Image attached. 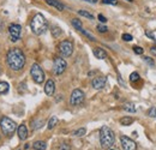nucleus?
Returning <instances> with one entry per match:
<instances>
[{
	"label": "nucleus",
	"instance_id": "ddd939ff",
	"mask_svg": "<svg viewBox=\"0 0 156 150\" xmlns=\"http://www.w3.org/2000/svg\"><path fill=\"white\" fill-rule=\"evenodd\" d=\"M17 133H18L20 139H22V141L27 139V137H28V129H27V126H25L24 124L20 125L18 129H17Z\"/></svg>",
	"mask_w": 156,
	"mask_h": 150
},
{
	"label": "nucleus",
	"instance_id": "4be33fe9",
	"mask_svg": "<svg viewBox=\"0 0 156 150\" xmlns=\"http://www.w3.org/2000/svg\"><path fill=\"white\" fill-rule=\"evenodd\" d=\"M78 15L82 16V17H85V18H88V19H94V16H93L91 13H89L88 11H84V10H79V11H78Z\"/></svg>",
	"mask_w": 156,
	"mask_h": 150
},
{
	"label": "nucleus",
	"instance_id": "7ed1b4c3",
	"mask_svg": "<svg viewBox=\"0 0 156 150\" xmlns=\"http://www.w3.org/2000/svg\"><path fill=\"white\" fill-rule=\"evenodd\" d=\"M115 141V134L108 126H102L100 130V143L103 149H109Z\"/></svg>",
	"mask_w": 156,
	"mask_h": 150
},
{
	"label": "nucleus",
	"instance_id": "9b49d317",
	"mask_svg": "<svg viewBox=\"0 0 156 150\" xmlns=\"http://www.w3.org/2000/svg\"><path fill=\"white\" fill-rule=\"evenodd\" d=\"M106 83H107V77L101 76V77H96V78H94V79H93L91 85H93V88H94V89H96V90H101V89H103V88H105Z\"/></svg>",
	"mask_w": 156,
	"mask_h": 150
},
{
	"label": "nucleus",
	"instance_id": "f3484780",
	"mask_svg": "<svg viewBox=\"0 0 156 150\" xmlns=\"http://www.w3.org/2000/svg\"><path fill=\"white\" fill-rule=\"evenodd\" d=\"M133 121H135V120H133V118H131V116H122V118L120 119V124L124 125V126H129V125H131Z\"/></svg>",
	"mask_w": 156,
	"mask_h": 150
},
{
	"label": "nucleus",
	"instance_id": "c9c22d12",
	"mask_svg": "<svg viewBox=\"0 0 156 150\" xmlns=\"http://www.w3.org/2000/svg\"><path fill=\"white\" fill-rule=\"evenodd\" d=\"M150 53H151L153 55H156V47H151V48H150Z\"/></svg>",
	"mask_w": 156,
	"mask_h": 150
},
{
	"label": "nucleus",
	"instance_id": "2eb2a0df",
	"mask_svg": "<svg viewBox=\"0 0 156 150\" xmlns=\"http://www.w3.org/2000/svg\"><path fill=\"white\" fill-rule=\"evenodd\" d=\"M94 55L96 56L98 59H101V60H102V59H106V58H107V53H106L102 48H95V49H94Z\"/></svg>",
	"mask_w": 156,
	"mask_h": 150
},
{
	"label": "nucleus",
	"instance_id": "393cba45",
	"mask_svg": "<svg viewBox=\"0 0 156 150\" xmlns=\"http://www.w3.org/2000/svg\"><path fill=\"white\" fill-rule=\"evenodd\" d=\"M85 133H87V130L84 127H82V129H78L77 131L73 132V136H76V137H83Z\"/></svg>",
	"mask_w": 156,
	"mask_h": 150
},
{
	"label": "nucleus",
	"instance_id": "bb28decb",
	"mask_svg": "<svg viewBox=\"0 0 156 150\" xmlns=\"http://www.w3.org/2000/svg\"><path fill=\"white\" fill-rule=\"evenodd\" d=\"M80 31H82V33H83V34H84V35H85L87 38H89L90 41H96V38H95V36H94L93 34H90L89 31H87V30H84V29H82Z\"/></svg>",
	"mask_w": 156,
	"mask_h": 150
},
{
	"label": "nucleus",
	"instance_id": "423d86ee",
	"mask_svg": "<svg viewBox=\"0 0 156 150\" xmlns=\"http://www.w3.org/2000/svg\"><path fill=\"white\" fill-rule=\"evenodd\" d=\"M59 52L64 58L71 56L72 53H73V43L71 41H69V40L61 41L60 45H59Z\"/></svg>",
	"mask_w": 156,
	"mask_h": 150
},
{
	"label": "nucleus",
	"instance_id": "4c0bfd02",
	"mask_svg": "<svg viewBox=\"0 0 156 150\" xmlns=\"http://www.w3.org/2000/svg\"><path fill=\"white\" fill-rule=\"evenodd\" d=\"M127 1H133V0H127Z\"/></svg>",
	"mask_w": 156,
	"mask_h": 150
},
{
	"label": "nucleus",
	"instance_id": "c85d7f7f",
	"mask_svg": "<svg viewBox=\"0 0 156 150\" xmlns=\"http://www.w3.org/2000/svg\"><path fill=\"white\" fill-rule=\"evenodd\" d=\"M98 33H107V31H108V28H107L106 25L98 24Z\"/></svg>",
	"mask_w": 156,
	"mask_h": 150
},
{
	"label": "nucleus",
	"instance_id": "2f4dec72",
	"mask_svg": "<svg viewBox=\"0 0 156 150\" xmlns=\"http://www.w3.org/2000/svg\"><path fill=\"white\" fill-rule=\"evenodd\" d=\"M148 115H149V116H151V118H156V108L155 107H151V108L149 109Z\"/></svg>",
	"mask_w": 156,
	"mask_h": 150
},
{
	"label": "nucleus",
	"instance_id": "e433bc0d",
	"mask_svg": "<svg viewBox=\"0 0 156 150\" xmlns=\"http://www.w3.org/2000/svg\"><path fill=\"white\" fill-rule=\"evenodd\" d=\"M84 1H87V2H91V4H96V2H98V0H84Z\"/></svg>",
	"mask_w": 156,
	"mask_h": 150
},
{
	"label": "nucleus",
	"instance_id": "0eeeda50",
	"mask_svg": "<svg viewBox=\"0 0 156 150\" xmlns=\"http://www.w3.org/2000/svg\"><path fill=\"white\" fill-rule=\"evenodd\" d=\"M84 98H85L84 93L80 89H75L70 96V105L71 106H79L84 102Z\"/></svg>",
	"mask_w": 156,
	"mask_h": 150
},
{
	"label": "nucleus",
	"instance_id": "a878e982",
	"mask_svg": "<svg viewBox=\"0 0 156 150\" xmlns=\"http://www.w3.org/2000/svg\"><path fill=\"white\" fill-rule=\"evenodd\" d=\"M130 80H131V83L138 82V80H139V73H138V72H132V73L130 75Z\"/></svg>",
	"mask_w": 156,
	"mask_h": 150
},
{
	"label": "nucleus",
	"instance_id": "6e6552de",
	"mask_svg": "<svg viewBox=\"0 0 156 150\" xmlns=\"http://www.w3.org/2000/svg\"><path fill=\"white\" fill-rule=\"evenodd\" d=\"M66 67H67V62H66L65 59H62V58H55V59H54L53 72H54L57 76L62 75V73L65 72Z\"/></svg>",
	"mask_w": 156,
	"mask_h": 150
},
{
	"label": "nucleus",
	"instance_id": "5701e85b",
	"mask_svg": "<svg viewBox=\"0 0 156 150\" xmlns=\"http://www.w3.org/2000/svg\"><path fill=\"white\" fill-rule=\"evenodd\" d=\"M61 33H62V31H61V29H60L59 27H53V28H52V35H53L54 38H59V36L61 35Z\"/></svg>",
	"mask_w": 156,
	"mask_h": 150
},
{
	"label": "nucleus",
	"instance_id": "f03ea898",
	"mask_svg": "<svg viewBox=\"0 0 156 150\" xmlns=\"http://www.w3.org/2000/svg\"><path fill=\"white\" fill-rule=\"evenodd\" d=\"M48 28V23H47V19L43 17L42 13H36L31 22H30V29L31 31L35 34V35H42L46 33Z\"/></svg>",
	"mask_w": 156,
	"mask_h": 150
},
{
	"label": "nucleus",
	"instance_id": "4468645a",
	"mask_svg": "<svg viewBox=\"0 0 156 150\" xmlns=\"http://www.w3.org/2000/svg\"><path fill=\"white\" fill-rule=\"evenodd\" d=\"M46 2H47L48 5H51V6L55 7L58 11H64V9H65L64 4H61L59 0H46Z\"/></svg>",
	"mask_w": 156,
	"mask_h": 150
},
{
	"label": "nucleus",
	"instance_id": "f704fd0d",
	"mask_svg": "<svg viewBox=\"0 0 156 150\" xmlns=\"http://www.w3.org/2000/svg\"><path fill=\"white\" fill-rule=\"evenodd\" d=\"M98 20H100L101 23H106V22H107V18H106L103 15H98Z\"/></svg>",
	"mask_w": 156,
	"mask_h": 150
},
{
	"label": "nucleus",
	"instance_id": "dca6fc26",
	"mask_svg": "<svg viewBox=\"0 0 156 150\" xmlns=\"http://www.w3.org/2000/svg\"><path fill=\"white\" fill-rule=\"evenodd\" d=\"M33 148L35 150H46L47 144H46V142H43V141H36V142L33 144Z\"/></svg>",
	"mask_w": 156,
	"mask_h": 150
},
{
	"label": "nucleus",
	"instance_id": "20e7f679",
	"mask_svg": "<svg viewBox=\"0 0 156 150\" xmlns=\"http://www.w3.org/2000/svg\"><path fill=\"white\" fill-rule=\"evenodd\" d=\"M0 129H1V131L4 133V136L11 137V136L16 132V130H17V125H16V123H15L13 120H11L10 118L2 116V118L0 119Z\"/></svg>",
	"mask_w": 156,
	"mask_h": 150
},
{
	"label": "nucleus",
	"instance_id": "f257e3e1",
	"mask_svg": "<svg viewBox=\"0 0 156 150\" xmlns=\"http://www.w3.org/2000/svg\"><path fill=\"white\" fill-rule=\"evenodd\" d=\"M6 61L11 70L20 71L25 65V55L20 48H11L6 54Z\"/></svg>",
	"mask_w": 156,
	"mask_h": 150
},
{
	"label": "nucleus",
	"instance_id": "b1692460",
	"mask_svg": "<svg viewBox=\"0 0 156 150\" xmlns=\"http://www.w3.org/2000/svg\"><path fill=\"white\" fill-rule=\"evenodd\" d=\"M43 125V120H37V121H33V125H31V129L33 130H37L41 126Z\"/></svg>",
	"mask_w": 156,
	"mask_h": 150
},
{
	"label": "nucleus",
	"instance_id": "c756f323",
	"mask_svg": "<svg viewBox=\"0 0 156 150\" xmlns=\"http://www.w3.org/2000/svg\"><path fill=\"white\" fill-rule=\"evenodd\" d=\"M133 51H135V53L138 54V55H142L143 52H144V49H143L142 47H139V46H135V47H133Z\"/></svg>",
	"mask_w": 156,
	"mask_h": 150
},
{
	"label": "nucleus",
	"instance_id": "473e14b6",
	"mask_svg": "<svg viewBox=\"0 0 156 150\" xmlns=\"http://www.w3.org/2000/svg\"><path fill=\"white\" fill-rule=\"evenodd\" d=\"M102 2L106 5H117L118 4L117 0H102Z\"/></svg>",
	"mask_w": 156,
	"mask_h": 150
},
{
	"label": "nucleus",
	"instance_id": "1a4fd4ad",
	"mask_svg": "<svg viewBox=\"0 0 156 150\" xmlns=\"http://www.w3.org/2000/svg\"><path fill=\"white\" fill-rule=\"evenodd\" d=\"M120 142H121V147L124 150H137V144L135 141H132L131 138L126 137V136H121L120 137Z\"/></svg>",
	"mask_w": 156,
	"mask_h": 150
},
{
	"label": "nucleus",
	"instance_id": "f8f14e48",
	"mask_svg": "<svg viewBox=\"0 0 156 150\" xmlns=\"http://www.w3.org/2000/svg\"><path fill=\"white\" fill-rule=\"evenodd\" d=\"M44 93L47 96H53L55 93V83L53 79H48L44 85Z\"/></svg>",
	"mask_w": 156,
	"mask_h": 150
},
{
	"label": "nucleus",
	"instance_id": "72a5a7b5",
	"mask_svg": "<svg viewBox=\"0 0 156 150\" xmlns=\"http://www.w3.org/2000/svg\"><path fill=\"white\" fill-rule=\"evenodd\" d=\"M60 150H71V147H70L69 144L64 143V144H61V145H60Z\"/></svg>",
	"mask_w": 156,
	"mask_h": 150
},
{
	"label": "nucleus",
	"instance_id": "7c9ffc66",
	"mask_svg": "<svg viewBox=\"0 0 156 150\" xmlns=\"http://www.w3.org/2000/svg\"><path fill=\"white\" fill-rule=\"evenodd\" d=\"M121 38L124 40V41H126V42H129V41H132V35H130V34H122V36Z\"/></svg>",
	"mask_w": 156,
	"mask_h": 150
},
{
	"label": "nucleus",
	"instance_id": "aec40b11",
	"mask_svg": "<svg viewBox=\"0 0 156 150\" xmlns=\"http://www.w3.org/2000/svg\"><path fill=\"white\" fill-rule=\"evenodd\" d=\"M71 24L75 27V29H77V30H82L83 29V24H82V22H80V19H77V18H73L71 20Z\"/></svg>",
	"mask_w": 156,
	"mask_h": 150
},
{
	"label": "nucleus",
	"instance_id": "cd10ccee",
	"mask_svg": "<svg viewBox=\"0 0 156 150\" xmlns=\"http://www.w3.org/2000/svg\"><path fill=\"white\" fill-rule=\"evenodd\" d=\"M143 59H144V61H145L148 65H150V66H154V65H155V61H154L153 58H150V56H143Z\"/></svg>",
	"mask_w": 156,
	"mask_h": 150
},
{
	"label": "nucleus",
	"instance_id": "412c9836",
	"mask_svg": "<svg viewBox=\"0 0 156 150\" xmlns=\"http://www.w3.org/2000/svg\"><path fill=\"white\" fill-rule=\"evenodd\" d=\"M9 83L7 82H0V94H6L9 91Z\"/></svg>",
	"mask_w": 156,
	"mask_h": 150
},
{
	"label": "nucleus",
	"instance_id": "9d476101",
	"mask_svg": "<svg viewBox=\"0 0 156 150\" xmlns=\"http://www.w3.org/2000/svg\"><path fill=\"white\" fill-rule=\"evenodd\" d=\"M20 31H22V27L20 24H11L9 27V33H10V36H11V41H13V42L18 41L20 38Z\"/></svg>",
	"mask_w": 156,
	"mask_h": 150
},
{
	"label": "nucleus",
	"instance_id": "6ab92c4d",
	"mask_svg": "<svg viewBox=\"0 0 156 150\" xmlns=\"http://www.w3.org/2000/svg\"><path fill=\"white\" fill-rule=\"evenodd\" d=\"M58 124V118L57 116H52L51 119H49V121H48V125H47V129L48 130H52V129H54L55 127V125Z\"/></svg>",
	"mask_w": 156,
	"mask_h": 150
},
{
	"label": "nucleus",
	"instance_id": "58836bf2",
	"mask_svg": "<svg viewBox=\"0 0 156 150\" xmlns=\"http://www.w3.org/2000/svg\"><path fill=\"white\" fill-rule=\"evenodd\" d=\"M111 150H114V149H111Z\"/></svg>",
	"mask_w": 156,
	"mask_h": 150
},
{
	"label": "nucleus",
	"instance_id": "39448f33",
	"mask_svg": "<svg viewBox=\"0 0 156 150\" xmlns=\"http://www.w3.org/2000/svg\"><path fill=\"white\" fill-rule=\"evenodd\" d=\"M30 75L33 77L34 82L37 84H42L44 82V72L39 64H33V66L30 69Z\"/></svg>",
	"mask_w": 156,
	"mask_h": 150
},
{
	"label": "nucleus",
	"instance_id": "a211bd4d",
	"mask_svg": "<svg viewBox=\"0 0 156 150\" xmlns=\"http://www.w3.org/2000/svg\"><path fill=\"white\" fill-rule=\"evenodd\" d=\"M122 109H124L125 112H129V113L136 112V107H135L133 103H125V105L122 106Z\"/></svg>",
	"mask_w": 156,
	"mask_h": 150
}]
</instances>
